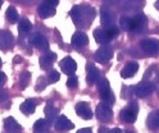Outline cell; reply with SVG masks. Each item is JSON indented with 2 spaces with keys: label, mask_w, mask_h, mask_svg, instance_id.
Returning <instances> with one entry per match:
<instances>
[{
  "label": "cell",
  "mask_w": 159,
  "mask_h": 133,
  "mask_svg": "<svg viewBox=\"0 0 159 133\" xmlns=\"http://www.w3.org/2000/svg\"><path fill=\"white\" fill-rule=\"evenodd\" d=\"M137 113H139V105L137 102H130L125 109H122L121 111V119L125 123H128V124H132L135 123L136 118H137Z\"/></svg>",
  "instance_id": "7a4b0ae2"
},
{
  "label": "cell",
  "mask_w": 159,
  "mask_h": 133,
  "mask_svg": "<svg viewBox=\"0 0 159 133\" xmlns=\"http://www.w3.org/2000/svg\"><path fill=\"white\" fill-rule=\"evenodd\" d=\"M71 18L73 20V23L80 27V28H85L89 27L96 16V10L87 5V4H81V5H75L71 9Z\"/></svg>",
  "instance_id": "6da1fadb"
},
{
  "label": "cell",
  "mask_w": 159,
  "mask_h": 133,
  "mask_svg": "<svg viewBox=\"0 0 159 133\" xmlns=\"http://www.w3.org/2000/svg\"><path fill=\"white\" fill-rule=\"evenodd\" d=\"M59 67H61V69H62L63 73H66V74H68V76L73 74L75 72H76V69H77L76 61H75L71 56H67V58L62 59L61 63H59Z\"/></svg>",
  "instance_id": "9c48e42d"
},
{
  "label": "cell",
  "mask_w": 159,
  "mask_h": 133,
  "mask_svg": "<svg viewBox=\"0 0 159 133\" xmlns=\"http://www.w3.org/2000/svg\"><path fill=\"white\" fill-rule=\"evenodd\" d=\"M100 96H102V99H103V102H105V104H107V105H109V106L113 105V104H114V101H116L112 90H108L107 92L102 94Z\"/></svg>",
  "instance_id": "f546056e"
},
{
  "label": "cell",
  "mask_w": 159,
  "mask_h": 133,
  "mask_svg": "<svg viewBox=\"0 0 159 133\" xmlns=\"http://www.w3.org/2000/svg\"><path fill=\"white\" fill-rule=\"evenodd\" d=\"M78 86V78L75 74H71L67 79V87L69 88H76Z\"/></svg>",
  "instance_id": "d6a6232c"
},
{
  "label": "cell",
  "mask_w": 159,
  "mask_h": 133,
  "mask_svg": "<svg viewBox=\"0 0 159 133\" xmlns=\"http://www.w3.org/2000/svg\"><path fill=\"white\" fill-rule=\"evenodd\" d=\"M2 5H3V0H0V8H2Z\"/></svg>",
  "instance_id": "f6af8a7d"
},
{
  "label": "cell",
  "mask_w": 159,
  "mask_h": 133,
  "mask_svg": "<svg viewBox=\"0 0 159 133\" xmlns=\"http://www.w3.org/2000/svg\"><path fill=\"white\" fill-rule=\"evenodd\" d=\"M59 78H61V74H59V72L57 70H50L49 72V74H48V83H55V82L59 81Z\"/></svg>",
  "instance_id": "1f68e13d"
},
{
  "label": "cell",
  "mask_w": 159,
  "mask_h": 133,
  "mask_svg": "<svg viewBox=\"0 0 159 133\" xmlns=\"http://www.w3.org/2000/svg\"><path fill=\"white\" fill-rule=\"evenodd\" d=\"M126 133H132V132H126Z\"/></svg>",
  "instance_id": "7dc6e473"
},
{
  "label": "cell",
  "mask_w": 159,
  "mask_h": 133,
  "mask_svg": "<svg viewBox=\"0 0 159 133\" xmlns=\"http://www.w3.org/2000/svg\"><path fill=\"white\" fill-rule=\"evenodd\" d=\"M114 16L112 12H109V10L107 9H103L102 12H100V20H102V24L105 26V27H109V26H112L114 24Z\"/></svg>",
  "instance_id": "7402d4cb"
},
{
  "label": "cell",
  "mask_w": 159,
  "mask_h": 133,
  "mask_svg": "<svg viewBox=\"0 0 159 133\" xmlns=\"http://www.w3.org/2000/svg\"><path fill=\"white\" fill-rule=\"evenodd\" d=\"M49 122L46 119H39L34 124V132L35 133H46L49 128Z\"/></svg>",
  "instance_id": "cb8c5ba5"
},
{
  "label": "cell",
  "mask_w": 159,
  "mask_h": 133,
  "mask_svg": "<svg viewBox=\"0 0 159 133\" xmlns=\"http://www.w3.org/2000/svg\"><path fill=\"white\" fill-rule=\"evenodd\" d=\"M37 106V101L34 99H27L26 101H23L21 104V111L26 115H31L32 113H35Z\"/></svg>",
  "instance_id": "ffe728a7"
},
{
  "label": "cell",
  "mask_w": 159,
  "mask_h": 133,
  "mask_svg": "<svg viewBox=\"0 0 159 133\" xmlns=\"http://www.w3.org/2000/svg\"><path fill=\"white\" fill-rule=\"evenodd\" d=\"M37 13L41 18H50L53 16H55V7H52L46 3L40 4L37 8Z\"/></svg>",
  "instance_id": "d6986e66"
},
{
  "label": "cell",
  "mask_w": 159,
  "mask_h": 133,
  "mask_svg": "<svg viewBox=\"0 0 159 133\" xmlns=\"http://www.w3.org/2000/svg\"><path fill=\"white\" fill-rule=\"evenodd\" d=\"M139 70V64L136 61H130V63H127L123 69L121 70V77L122 78H131L136 74V72Z\"/></svg>",
  "instance_id": "ac0fdd59"
},
{
  "label": "cell",
  "mask_w": 159,
  "mask_h": 133,
  "mask_svg": "<svg viewBox=\"0 0 159 133\" xmlns=\"http://www.w3.org/2000/svg\"><path fill=\"white\" fill-rule=\"evenodd\" d=\"M0 65H2V59H0Z\"/></svg>",
  "instance_id": "bcb514c9"
},
{
  "label": "cell",
  "mask_w": 159,
  "mask_h": 133,
  "mask_svg": "<svg viewBox=\"0 0 159 133\" xmlns=\"http://www.w3.org/2000/svg\"><path fill=\"white\" fill-rule=\"evenodd\" d=\"M119 26H121L122 29L125 31H132V18L128 17V16H123L121 17V19H119Z\"/></svg>",
  "instance_id": "4316f807"
},
{
  "label": "cell",
  "mask_w": 159,
  "mask_h": 133,
  "mask_svg": "<svg viewBox=\"0 0 159 133\" xmlns=\"http://www.w3.org/2000/svg\"><path fill=\"white\" fill-rule=\"evenodd\" d=\"M148 19L145 17V14L140 13L136 14L135 17H132V31L131 32H141V31L146 27Z\"/></svg>",
  "instance_id": "5bb4252c"
},
{
  "label": "cell",
  "mask_w": 159,
  "mask_h": 133,
  "mask_svg": "<svg viewBox=\"0 0 159 133\" xmlns=\"http://www.w3.org/2000/svg\"><path fill=\"white\" fill-rule=\"evenodd\" d=\"M148 127L152 128V129H158L159 128V109L158 110H154L153 113L149 114Z\"/></svg>",
  "instance_id": "603a6c76"
},
{
  "label": "cell",
  "mask_w": 159,
  "mask_h": 133,
  "mask_svg": "<svg viewBox=\"0 0 159 133\" xmlns=\"http://www.w3.org/2000/svg\"><path fill=\"white\" fill-rule=\"evenodd\" d=\"M30 81H31V73H30V72H27V70L22 72L21 76H19V87H21L22 90H25V88L28 86Z\"/></svg>",
  "instance_id": "83f0119b"
},
{
  "label": "cell",
  "mask_w": 159,
  "mask_h": 133,
  "mask_svg": "<svg viewBox=\"0 0 159 133\" xmlns=\"http://www.w3.org/2000/svg\"><path fill=\"white\" fill-rule=\"evenodd\" d=\"M13 44H14V37L11 31L5 29L3 32H0V47H2V50L4 51L9 50L11 47H13Z\"/></svg>",
  "instance_id": "8fae6325"
},
{
  "label": "cell",
  "mask_w": 159,
  "mask_h": 133,
  "mask_svg": "<svg viewBox=\"0 0 159 133\" xmlns=\"http://www.w3.org/2000/svg\"><path fill=\"white\" fill-rule=\"evenodd\" d=\"M94 58H95V60L98 61V63L105 64L113 58V50L109 46H102L95 51Z\"/></svg>",
  "instance_id": "8992f818"
},
{
  "label": "cell",
  "mask_w": 159,
  "mask_h": 133,
  "mask_svg": "<svg viewBox=\"0 0 159 133\" xmlns=\"http://www.w3.org/2000/svg\"><path fill=\"white\" fill-rule=\"evenodd\" d=\"M72 46L75 49H78V50H81L84 49L85 46H87L89 44V37L85 32H82V31H77V32L73 33L72 36Z\"/></svg>",
  "instance_id": "52a82bcc"
},
{
  "label": "cell",
  "mask_w": 159,
  "mask_h": 133,
  "mask_svg": "<svg viewBox=\"0 0 159 133\" xmlns=\"http://www.w3.org/2000/svg\"><path fill=\"white\" fill-rule=\"evenodd\" d=\"M30 44H31L32 46H35L36 49H39V50H48L49 49L48 40L41 33H37V32L31 35V37H30Z\"/></svg>",
  "instance_id": "ba28073f"
},
{
  "label": "cell",
  "mask_w": 159,
  "mask_h": 133,
  "mask_svg": "<svg viewBox=\"0 0 159 133\" xmlns=\"http://www.w3.org/2000/svg\"><path fill=\"white\" fill-rule=\"evenodd\" d=\"M96 88H98V91H99V94H100V95L104 94V92H107L108 90H111V86H109V81L105 79V78H99Z\"/></svg>",
  "instance_id": "f1b7e54d"
},
{
  "label": "cell",
  "mask_w": 159,
  "mask_h": 133,
  "mask_svg": "<svg viewBox=\"0 0 159 133\" xmlns=\"http://www.w3.org/2000/svg\"><path fill=\"white\" fill-rule=\"evenodd\" d=\"M7 100H8V94H7V91H0V104H4Z\"/></svg>",
  "instance_id": "8d00e7d4"
},
{
  "label": "cell",
  "mask_w": 159,
  "mask_h": 133,
  "mask_svg": "<svg viewBox=\"0 0 159 133\" xmlns=\"http://www.w3.org/2000/svg\"><path fill=\"white\" fill-rule=\"evenodd\" d=\"M44 3L52 5V7H57L59 4V0H44Z\"/></svg>",
  "instance_id": "f35d334b"
},
{
  "label": "cell",
  "mask_w": 159,
  "mask_h": 133,
  "mask_svg": "<svg viewBox=\"0 0 159 133\" xmlns=\"http://www.w3.org/2000/svg\"><path fill=\"white\" fill-rule=\"evenodd\" d=\"M108 133H122V131L119 129V128H114V129H111Z\"/></svg>",
  "instance_id": "b9f144b4"
},
{
  "label": "cell",
  "mask_w": 159,
  "mask_h": 133,
  "mask_svg": "<svg viewBox=\"0 0 159 133\" xmlns=\"http://www.w3.org/2000/svg\"><path fill=\"white\" fill-rule=\"evenodd\" d=\"M46 83H48V81H45L44 77H40L39 81H37V83H36V91H43L45 88Z\"/></svg>",
  "instance_id": "e575fe53"
},
{
  "label": "cell",
  "mask_w": 159,
  "mask_h": 133,
  "mask_svg": "<svg viewBox=\"0 0 159 133\" xmlns=\"http://www.w3.org/2000/svg\"><path fill=\"white\" fill-rule=\"evenodd\" d=\"M77 133H93L91 128H81V129H78Z\"/></svg>",
  "instance_id": "ab89813d"
},
{
  "label": "cell",
  "mask_w": 159,
  "mask_h": 133,
  "mask_svg": "<svg viewBox=\"0 0 159 133\" xmlns=\"http://www.w3.org/2000/svg\"><path fill=\"white\" fill-rule=\"evenodd\" d=\"M86 72H87V76H86V81L89 85H94L99 81L100 78V70H99L94 64H87L86 67Z\"/></svg>",
  "instance_id": "2e32d148"
},
{
  "label": "cell",
  "mask_w": 159,
  "mask_h": 133,
  "mask_svg": "<svg viewBox=\"0 0 159 133\" xmlns=\"http://www.w3.org/2000/svg\"><path fill=\"white\" fill-rule=\"evenodd\" d=\"M18 12H17V9L13 7V5H11L8 9H7V12H5V18H7V20L9 23H16L17 20H18Z\"/></svg>",
  "instance_id": "484cf974"
},
{
  "label": "cell",
  "mask_w": 159,
  "mask_h": 133,
  "mask_svg": "<svg viewBox=\"0 0 159 133\" xmlns=\"http://www.w3.org/2000/svg\"><path fill=\"white\" fill-rule=\"evenodd\" d=\"M44 113H45V117H46V120L49 122V124H52V123H54L55 119L58 118L59 109L55 108V105L52 101H48L45 108H44Z\"/></svg>",
  "instance_id": "7c38bea8"
},
{
  "label": "cell",
  "mask_w": 159,
  "mask_h": 133,
  "mask_svg": "<svg viewBox=\"0 0 159 133\" xmlns=\"http://www.w3.org/2000/svg\"><path fill=\"white\" fill-rule=\"evenodd\" d=\"M107 35H108V37H109V40H113L118 33H119V28L116 26V24H112V26H109V27H107Z\"/></svg>",
  "instance_id": "4dcf8cb0"
},
{
  "label": "cell",
  "mask_w": 159,
  "mask_h": 133,
  "mask_svg": "<svg viewBox=\"0 0 159 133\" xmlns=\"http://www.w3.org/2000/svg\"><path fill=\"white\" fill-rule=\"evenodd\" d=\"M21 61H22V58H21V56H17V58L14 59V63H21Z\"/></svg>",
  "instance_id": "7bdbcfd3"
},
{
  "label": "cell",
  "mask_w": 159,
  "mask_h": 133,
  "mask_svg": "<svg viewBox=\"0 0 159 133\" xmlns=\"http://www.w3.org/2000/svg\"><path fill=\"white\" fill-rule=\"evenodd\" d=\"M31 28H32V23L27 18H23L21 19V22L18 24V32L19 35H27L31 31Z\"/></svg>",
  "instance_id": "d4e9b609"
},
{
  "label": "cell",
  "mask_w": 159,
  "mask_h": 133,
  "mask_svg": "<svg viewBox=\"0 0 159 133\" xmlns=\"http://www.w3.org/2000/svg\"><path fill=\"white\" fill-rule=\"evenodd\" d=\"M5 82H7V76L3 73V72H0V88L4 86Z\"/></svg>",
  "instance_id": "74e56055"
},
{
  "label": "cell",
  "mask_w": 159,
  "mask_h": 133,
  "mask_svg": "<svg viewBox=\"0 0 159 133\" xmlns=\"http://www.w3.org/2000/svg\"><path fill=\"white\" fill-rule=\"evenodd\" d=\"M158 95H159V88H158Z\"/></svg>",
  "instance_id": "c3c4849f"
},
{
  "label": "cell",
  "mask_w": 159,
  "mask_h": 133,
  "mask_svg": "<svg viewBox=\"0 0 159 133\" xmlns=\"http://www.w3.org/2000/svg\"><path fill=\"white\" fill-rule=\"evenodd\" d=\"M140 49L146 55H157L159 53V40L145 38L140 42Z\"/></svg>",
  "instance_id": "277c9868"
},
{
  "label": "cell",
  "mask_w": 159,
  "mask_h": 133,
  "mask_svg": "<svg viewBox=\"0 0 159 133\" xmlns=\"http://www.w3.org/2000/svg\"><path fill=\"white\" fill-rule=\"evenodd\" d=\"M155 8H157V9H158V10H159V0H158V2H157V3H155Z\"/></svg>",
  "instance_id": "ee69618b"
},
{
  "label": "cell",
  "mask_w": 159,
  "mask_h": 133,
  "mask_svg": "<svg viewBox=\"0 0 159 133\" xmlns=\"http://www.w3.org/2000/svg\"><path fill=\"white\" fill-rule=\"evenodd\" d=\"M153 74H154L153 68H149V69L145 72V74H144V81H148L149 78H152V77H153Z\"/></svg>",
  "instance_id": "d590c367"
},
{
  "label": "cell",
  "mask_w": 159,
  "mask_h": 133,
  "mask_svg": "<svg viewBox=\"0 0 159 133\" xmlns=\"http://www.w3.org/2000/svg\"><path fill=\"white\" fill-rule=\"evenodd\" d=\"M76 113L78 117H81L82 119H91L93 118V111L90 109V105L89 102L81 101L76 105Z\"/></svg>",
  "instance_id": "4fadbf2b"
},
{
  "label": "cell",
  "mask_w": 159,
  "mask_h": 133,
  "mask_svg": "<svg viewBox=\"0 0 159 133\" xmlns=\"http://www.w3.org/2000/svg\"><path fill=\"white\" fill-rule=\"evenodd\" d=\"M96 117L100 122L108 123L113 118V111H112L111 106L107 105L105 102H100V104H98V106H96Z\"/></svg>",
  "instance_id": "5b68a950"
},
{
  "label": "cell",
  "mask_w": 159,
  "mask_h": 133,
  "mask_svg": "<svg viewBox=\"0 0 159 133\" xmlns=\"http://www.w3.org/2000/svg\"><path fill=\"white\" fill-rule=\"evenodd\" d=\"M55 60H57V54L53 53V51H48V53H45L40 56V60H39L40 67L43 69H50Z\"/></svg>",
  "instance_id": "9a60e30c"
},
{
  "label": "cell",
  "mask_w": 159,
  "mask_h": 133,
  "mask_svg": "<svg viewBox=\"0 0 159 133\" xmlns=\"http://www.w3.org/2000/svg\"><path fill=\"white\" fill-rule=\"evenodd\" d=\"M134 94V86H125L122 88V97L123 99H130Z\"/></svg>",
  "instance_id": "836d02e7"
},
{
  "label": "cell",
  "mask_w": 159,
  "mask_h": 133,
  "mask_svg": "<svg viewBox=\"0 0 159 133\" xmlns=\"http://www.w3.org/2000/svg\"><path fill=\"white\" fill-rule=\"evenodd\" d=\"M54 123H55V129L58 132H67V131H71L75 128V124L66 115L58 117Z\"/></svg>",
  "instance_id": "30bf717a"
},
{
  "label": "cell",
  "mask_w": 159,
  "mask_h": 133,
  "mask_svg": "<svg viewBox=\"0 0 159 133\" xmlns=\"http://www.w3.org/2000/svg\"><path fill=\"white\" fill-rule=\"evenodd\" d=\"M94 38H95L96 42L100 44V45H105L111 41L108 37V35H107V31L103 29V28H96L94 31Z\"/></svg>",
  "instance_id": "44dd1931"
},
{
  "label": "cell",
  "mask_w": 159,
  "mask_h": 133,
  "mask_svg": "<svg viewBox=\"0 0 159 133\" xmlns=\"http://www.w3.org/2000/svg\"><path fill=\"white\" fill-rule=\"evenodd\" d=\"M4 128L7 129L8 133H21L22 127L21 124L13 118V117H8L4 120Z\"/></svg>",
  "instance_id": "e0dca14e"
},
{
  "label": "cell",
  "mask_w": 159,
  "mask_h": 133,
  "mask_svg": "<svg viewBox=\"0 0 159 133\" xmlns=\"http://www.w3.org/2000/svg\"><path fill=\"white\" fill-rule=\"evenodd\" d=\"M98 132H99V133H108V132H109V128H107V127H100Z\"/></svg>",
  "instance_id": "60d3db41"
},
{
  "label": "cell",
  "mask_w": 159,
  "mask_h": 133,
  "mask_svg": "<svg viewBox=\"0 0 159 133\" xmlns=\"http://www.w3.org/2000/svg\"><path fill=\"white\" fill-rule=\"evenodd\" d=\"M155 90V85L150 81H143L137 86H134V94L137 97H146L150 94H153V91Z\"/></svg>",
  "instance_id": "3957f363"
}]
</instances>
